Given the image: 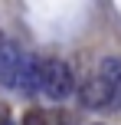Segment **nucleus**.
Returning <instances> with one entry per match:
<instances>
[{"label": "nucleus", "instance_id": "obj_1", "mask_svg": "<svg viewBox=\"0 0 121 125\" xmlns=\"http://www.w3.org/2000/svg\"><path fill=\"white\" fill-rule=\"evenodd\" d=\"M39 92L52 102H62L75 92V76L62 59H43V73H39Z\"/></svg>", "mask_w": 121, "mask_h": 125}, {"label": "nucleus", "instance_id": "obj_4", "mask_svg": "<svg viewBox=\"0 0 121 125\" xmlns=\"http://www.w3.org/2000/svg\"><path fill=\"white\" fill-rule=\"evenodd\" d=\"M20 59L23 50L16 43H0V86H16V73H20Z\"/></svg>", "mask_w": 121, "mask_h": 125}, {"label": "nucleus", "instance_id": "obj_3", "mask_svg": "<svg viewBox=\"0 0 121 125\" xmlns=\"http://www.w3.org/2000/svg\"><path fill=\"white\" fill-rule=\"evenodd\" d=\"M39 73H43V59H36L33 53H23L20 59V73H16V86L23 95H36L39 92Z\"/></svg>", "mask_w": 121, "mask_h": 125}, {"label": "nucleus", "instance_id": "obj_2", "mask_svg": "<svg viewBox=\"0 0 121 125\" xmlns=\"http://www.w3.org/2000/svg\"><path fill=\"white\" fill-rule=\"evenodd\" d=\"M79 102L85 109H105V105H115V92H111L108 79L102 73H89L82 82H79Z\"/></svg>", "mask_w": 121, "mask_h": 125}, {"label": "nucleus", "instance_id": "obj_5", "mask_svg": "<svg viewBox=\"0 0 121 125\" xmlns=\"http://www.w3.org/2000/svg\"><path fill=\"white\" fill-rule=\"evenodd\" d=\"M98 73L108 79L111 92H115V105H121V59L118 56H105L98 62Z\"/></svg>", "mask_w": 121, "mask_h": 125}]
</instances>
